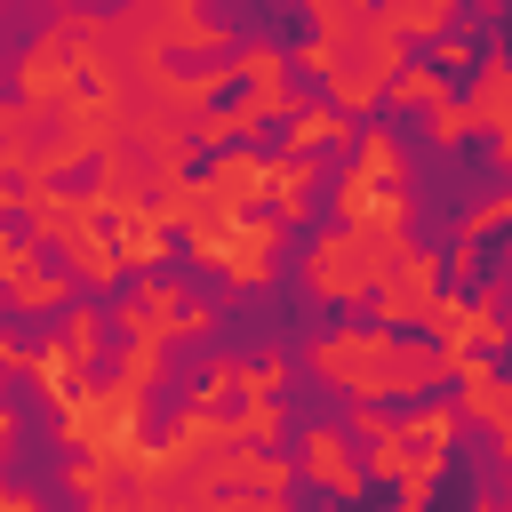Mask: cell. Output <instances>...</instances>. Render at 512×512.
<instances>
[{"mask_svg":"<svg viewBox=\"0 0 512 512\" xmlns=\"http://www.w3.org/2000/svg\"><path fill=\"white\" fill-rule=\"evenodd\" d=\"M304 64L328 80V104L368 112L400 80V32L376 0H312V48Z\"/></svg>","mask_w":512,"mask_h":512,"instance_id":"cell-1","label":"cell"},{"mask_svg":"<svg viewBox=\"0 0 512 512\" xmlns=\"http://www.w3.org/2000/svg\"><path fill=\"white\" fill-rule=\"evenodd\" d=\"M312 368H320V376H336L344 392L376 400V392H424V384H440L448 352L400 344V336H384V328H344V336L312 344Z\"/></svg>","mask_w":512,"mask_h":512,"instance_id":"cell-2","label":"cell"},{"mask_svg":"<svg viewBox=\"0 0 512 512\" xmlns=\"http://www.w3.org/2000/svg\"><path fill=\"white\" fill-rule=\"evenodd\" d=\"M400 256H408V248H400L392 232H352V224H336V232L304 256V288L328 296V304H352V296H376Z\"/></svg>","mask_w":512,"mask_h":512,"instance_id":"cell-3","label":"cell"},{"mask_svg":"<svg viewBox=\"0 0 512 512\" xmlns=\"http://www.w3.org/2000/svg\"><path fill=\"white\" fill-rule=\"evenodd\" d=\"M336 224H352V232H392V240H400L408 192H400V144H392V136H368V144H360L352 176L336 184Z\"/></svg>","mask_w":512,"mask_h":512,"instance_id":"cell-4","label":"cell"},{"mask_svg":"<svg viewBox=\"0 0 512 512\" xmlns=\"http://www.w3.org/2000/svg\"><path fill=\"white\" fill-rule=\"evenodd\" d=\"M144 392H152V384H136V376H112V384H96V392H72V400H64V432H72L80 448H136Z\"/></svg>","mask_w":512,"mask_h":512,"instance_id":"cell-5","label":"cell"},{"mask_svg":"<svg viewBox=\"0 0 512 512\" xmlns=\"http://www.w3.org/2000/svg\"><path fill=\"white\" fill-rule=\"evenodd\" d=\"M272 112H288V64H280V48H248V56H240L232 128H256V120H272Z\"/></svg>","mask_w":512,"mask_h":512,"instance_id":"cell-6","label":"cell"},{"mask_svg":"<svg viewBox=\"0 0 512 512\" xmlns=\"http://www.w3.org/2000/svg\"><path fill=\"white\" fill-rule=\"evenodd\" d=\"M432 288H440V264L408 248V256L392 264V280L376 288V312H384V320H424V328H432V312H440V296H432Z\"/></svg>","mask_w":512,"mask_h":512,"instance_id":"cell-7","label":"cell"},{"mask_svg":"<svg viewBox=\"0 0 512 512\" xmlns=\"http://www.w3.org/2000/svg\"><path fill=\"white\" fill-rule=\"evenodd\" d=\"M200 184H208V200H216V208H232V216H248V208L264 200V184H272V168H264L256 152H224V160H216V168H208Z\"/></svg>","mask_w":512,"mask_h":512,"instance_id":"cell-8","label":"cell"},{"mask_svg":"<svg viewBox=\"0 0 512 512\" xmlns=\"http://www.w3.org/2000/svg\"><path fill=\"white\" fill-rule=\"evenodd\" d=\"M304 472H312L320 488H336V496H360V472H368V464H352V448H344L336 424H312V432H304Z\"/></svg>","mask_w":512,"mask_h":512,"instance_id":"cell-9","label":"cell"},{"mask_svg":"<svg viewBox=\"0 0 512 512\" xmlns=\"http://www.w3.org/2000/svg\"><path fill=\"white\" fill-rule=\"evenodd\" d=\"M264 200H272L280 216H304V200H312V152H288V160H272V184H264Z\"/></svg>","mask_w":512,"mask_h":512,"instance_id":"cell-10","label":"cell"},{"mask_svg":"<svg viewBox=\"0 0 512 512\" xmlns=\"http://www.w3.org/2000/svg\"><path fill=\"white\" fill-rule=\"evenodd\" d=\"M376 8L392 16V32H400V40H424V32H440V24H448V8H456V0H376Z\"/></svg>","mask_w":512,"mask_h":512,"instance_id":"cell-11","label":"cell"},{"mask_svg":"<svg viewBox=\"0 0 512 512\" xmlns=\"http://www.w3.org/2000/svg\"><path fill=\"white\" fill-rule=\"evenodd\" d=\"M344 128H352V112H344V104H312V112H296V152L344 144Z\"/></svg>","mask_w":512,"mask_h":512,"instance_id":"cell-12","label":"cell"},{"mask_svg":"<svg viewBox=\"0 0 512 512\" xmlns=\"http://www.w3.org/2000/svg\"><path fill=\"white\" fill-rule=\"evenodd\" d=\"M472 128H480V104H472V96H464V104H448V96L432 104V144H464Z\"/></svg>","mask_w":512,"mask_h":512,"instance_id":"cell-13","label":"cell"},{"mask_svg":"<svg viewBox=\"0 0 512 512\" xmlns=\"http://www.w3.org/2000/svg\"><path fill=\"white\" fill-rule=\"evenodd\" d=\"M392 96H400V104H440V96H448V72H440V64H416V72L392 80Z\"/></svg>","mask_w":512,"mask_h":512,"instance_id":"cell-14","label":"cell"},{"mask_svg":"<svg viewBox=\"0 0 512 512\" xmlns=\"http://www.w3.org/2000/svg\"><path fill=\"white\" fill-rule=\"evenodd\" d=\"M8 512H40V504H32V496H8Z\"/></svg>","mask_w":512,"mask_h":512,"instance_id":"cell-15","label":"cell"}]
</instances>
